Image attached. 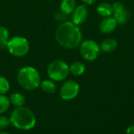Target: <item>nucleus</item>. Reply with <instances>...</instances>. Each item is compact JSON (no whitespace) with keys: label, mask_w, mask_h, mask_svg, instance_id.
<instances>
[{"label":"nucleus","mask_w":134,"mask_h":134,"mask_svg":"<svg viewBox=\"0 0 134 134\" xmlns=\"http://www.w3.org/2000/svg\"><path fill=\"white\" fill-rule=\"evenodd\" d=\"M55 39L62 47L74 49L82 42V34L79 25L71 21H66L59 24L55 32Z\"/></svg>","instance_id":"1"},{"label":"nucleus","mask_w":134,"mask_h":134,"mask_svg":"<svg viewBox=\"0 0 134 134\" xmlns=\"http://www.w3.org/2000/svg\"><path fill=\"white\" fill-rule=\"evenodd\" d=\"M10 122L17 129L28 130L32 129L35 123V116L31 110L25 107H16L10 115Z\"/></svg>","instance_id":"2"},{"label":"nucleus","mask_w":134,"mask_h":134,"mask_svg":"<svg viewBox=\"0 0 134 134\" xmlns=\"http://www.w3.org/2000/svg\"><path fill=\"white\" fill-rule=\"evenodd\" d=\"M18 84L27 91H34L40 86L41 77L38 71L32 66L20 68L16 75Z\"/></svg>","instance_id":"3"},{"label":"nucleus","mask_w":134,"mask_h":134,"mask_svg":"<svg viewBox=\"0 0 134 134\" xmlns=\"http://www.w3.org/2000/svg\"><path fill=\"white\" fill-rule=\"evenodd\" d=\"M6 49L9 53L16 58H21L29 52L30 43L26 37L16 36L9 39Z\"/></svg>","instance_id":"4"},{"label":"nucleus","mask_w":134,"mask_h":134,"mask_svg":"<svg viewBox=\"0 0 134 134\" xmlns=\"http://www.w3.org/2000/svg\"><path fill=\"white\" fill-rule=\"evenodd\" d=\"M46 72L49 79L55 82L64 81L70 74L69 66L62 60H54L51 62L47 66Z\"/></svg>","instance_id":"5"},{"label":"nucleus","mask_w":134,"mask_h":134,"mask_svg":"<svg viewBox=\"0 0 134 134\" xmlns=\"http://www.w3.org/2000/svg\"><path fill=\"white\" fill-rule=\"evenodd\" d=\"M80 54L81 56L88 62H93L96 60L100 52V45L93 39H86L80 44Z\"/></svg>","instance_id":"6"},{"label":"nucleus","mask_w":134,"mask_h":134,"mask_svg":"<svg viewBox=\"0 0 134 134\" xmlns=\"http://www.w3.org/2000/svg\"><path fill=\"white\" fill-rule=\"evenodd\" d=\"M79 90L80 86L79 83L75 81L69 80L62 85L60 89V96L65 101L72 100L79 95Z\"/></svg>","instance_id":"7"},{"label":"nucleus","mask_w":134,"mask_h":134,"mask_svg":"<svg viewBox=\"0 0 134 134\" xmlns=\"http://www.w3.org/2000/svg\"><path fill=\"white\" fill-rule=\"evenodd\" d=\"M113 14L112 17L119 24H126L130 19V12L125 6L120 2H115L112 4Z\"/></svg>","instance_id":"8"},{"label":"nucleus","mask_w":134,"mask_h":134,"mask_svg":"<svg viewBox=\"0 0 134 134\" xmlns=\"http://www.w3.org/2000/svg\"><path fill=\"white\" fill-rule=\"evenodd\" d=\"M89 9L85 5H79L75 7V10L71 13V21L77 25L83 24L88 18Z\"/></svg>","instance_id":"9"},{"label":"nucleus","mask_w":134,"mask_h":134,"mask_svg":"<svg viewBox=\"0 0 134 134\" xmlns=\"http://www.w3.org/2000/svg\"><path fill=\"white\" fill-rule=\"evenodd\" d=\"M117 22L115 20V18L111 17H104L103 20L100 22L99 24V29L100 32L104 34H109L112 32H114L117 27Z\"/></svg>","instance_id":"10"},{"label":"nucleus","mask_w":134,"mask_h":134,"mask_svg":"<svg viewBox=\"0 0 134 134\" xmlns=\"http://www.w3.org/2000/svg\"><path fill=\"white\" fill-rule=\"evenodd\" d=\"M117 47H118V42L116 39L113 38L106 39L101 43L100 46V51H102L104 53H111L116 50Z\"/></svg>","instance_id":"11"},{"label":"nucleus","mask_w":134,"mask_h":134,"mask_svg":"<svg viewBox=\"0 0 134 134\" xmlns=\"http://www.w3.org/2000/svg\"><path fill=\"white\" fill-rule=\"evenodd\" d=\"M76 7L75 0H61L60 4V10L67 15H70L73 13Z\"/></svg>","instance_id":"12"},{"label":"nucleus","mask_w":134,"mask_h":134,"mask_svg":"<svg viewBox=\"0 0 134 134\" xmlns=\"http://www.w3.org/2000/svg\"><path fill=\"white\" fill-rule=\"evenodd\" d=\"M97 13L103 17H111L113 14L112 4H110L108 2H102L97 6Z\"/></svg>","instance_id":"13"},{"label":"nucleus","mask_w":134,"mask_h":134,"mask_svg":"<svg viewBox=\"0 0 134 134\" xmlns=\"http://www.w3.org/2000/svg\"><path fill=\"white\" fill-rule=\"evenodd\" d=\"M41 89L47 93V94H53L57 91V86L56 85V82L53 81V80L49 79V80H45L41 81L40 83V86Z\"/></svg>","instance_id":"14"},{"label":"nucleus","mask_w":134,"mask_h":134,"mask_svg":"<svg viewBox=\"0 0 134 134\" xmlns=\"http://www.w3.org/2000/svg\"><path fill=\"white\" fill-rule=\"evenodd\" d=\"M86 71V66L81 62H74L69 66V72L73 76H81Z\"/></svg>","instance_id":"15"},{"label":"nucleus","mask_w":134,"mask_h":134,"mask_svg":"<svg viewBox=\"0 0 134 134\" xmlns=\"http://www.w3.org/2000/svg\"><path fill=\"white\" fill-rule=\"evenodd\" d=\"M9 100L10 104H13L16 107H23L24 104L25 103V101H26V99H25L24 96L23 94L20 93V92L13 93L9 96Z\"/></svg>","instance_id":"16"},{"label":"nucleus","mask_w":134,"mask_h":134,"mask_svg":"<svg viewBox=\"0 0 134 134\" xmlns=\"http://www.w3.org/2000/svg\"><path fill=\"white\" fill-rule=\"evenodd\" d=\"M9 39V32L8 28L3 25H0V47L6 49Z\"/></svg>","instance_id":"17"},{"label":"nucleus","mask_w":134,"mask_h":134,"mask_svg":"<svg viewBox=\"0 0 134 134\" xmlns=\"http://www.w3.org/2000/svg\"><path fill=\"white\" fill-rule=\"evenodd\" d=\"M10 102L9 98L5 95L0 94V115L5 113L9 107Z\"/></svg>","instance_id":"18"},{"label":"nucleus","mask_w":134,"mask_h":134,"mask_svg":"<svg viewBox=\"0 0 134 134\" xmlns=\"http://www.w3.org/2000/svg\"><path fill=\"white\" fill-rule=\"evenodd\" d=\"M10 88V85L9 81L3 76H0V94H6Z\"/></svg>","instance_id":"19"},{"label":"nucleus","mask_w":134,"mask_h":134,"mask_svg":"<svg viewBox=\"0 0 134 134\" xmlns=\"http://www.w3.org/2000/svg\"><path fill=\"white\" fill-rule=\"evenodd\" d=\"M53 17H54V19H55L56 21H58V22L62 23V22H64V21H67V19L68 17V15L65 14L64 13H63L61 10L59 9L58 11H57L54 13V16Z\"/></svg>","instance_id":"20"},{"label":"nucleus","mask_w":134,"mask_h":134,"mask_svg":"<svg viewBox=\"0 0 134 134\" xmlns=\"http://www.w3.org/2000/svg\"><path fill=\"white\" fill-rule=\"evenodd\" d=\"M10 123V119H9L7 117L0 116V130L7 128Z\"/></svg>","instance_id":"21"},{"label":"nucleus","mask_w":134,"mask_h":134,"mask_svg":"<svg viewBox=\"0 0 134 134\" xmlns=\"http://www.w3.org/2000/svg\"><path fill=\"white\" fill-rule=\"evenodd\" d=\"M126 134H134V126H131L126 130Z\"/></svg>","instance_id":"22"},{"label":"nucleus","mask_w":134,"mask_h":134,"mask_svg":"<svg viewBox=\"0 0 134 134\" xmlns=\"http://www.w3.org/2000/svg\"><path fill=\"white\" fill-rule=\"evenodd\" d=\"M86 5H93L97 0H82Z\"/></svg>","instance_id":"23"},{"label":"nucleus","mask_w":134,"mask_h":134,"mask_svg":"<svg viewBox=\"0 0 134 134\" xmlns=\"http://www.w3.org/2000/svg\"><path fill=\"white\" fill-rule=\"evenodd\" d=\"M0 134H9L8 133H5V132H0Z\"/></svg>","instance_id":"24"}]
</instances>
